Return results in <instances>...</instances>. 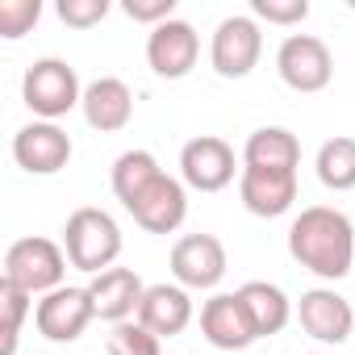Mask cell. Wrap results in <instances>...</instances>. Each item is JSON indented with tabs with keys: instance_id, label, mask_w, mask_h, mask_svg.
I'll return each instance as SVG.
<instances>
[{
	"instance_id": "15",
	"label": "cell",
	"mask_w": 355,
	"mask_h": 355,
	"mask_svg": "<svg viewBox=\"0 0 355 355\" xmlns=\"http://www.w3.org/2000/svg\"><path fill=\"white\" fill-rule=\"evenodd\" d=\"M239 197L255 218H280L297 201V171H268V167H243Z\"/></svg>"
},
{
	"instance_id": "2",
	"label": "cell",
	"mask_w": 355,
	"mask_h": 355,
	"mask_svg": "<svg viewBox=\"0 0 355 355\" xmlns=\"http://www.w3.org/2000/svg\"><path fill=\"white\" fill-rule=\"evenodd\" d=\"M63 251H67L71 268L101 276V272H109L113 259L121 255V230H117V222H113L105 209L84 205V209H76V214L67 218V226H63Z\"/></svg>"
},
{
	"instance_id": "18",
	"label": "cell",
	"mask_w": 355,
	"mask_h": 355,
	"mask_svg": "<svg viewBox=\"0 0 355 355\" xmlns=\"http://www.w3.org/2000/svg\"><path fill=\"white\" fill-rule=\"evenodd\" d=\"M138 322H142L150 334H159V338H171V334L189 330V322H193L189 288H180V284H150V288L142 293Z\"/></svg>"
},
{
	"instance_id": "3",
	"label": "cell",
	"mask_w": 355,
	"mask_h": 355,
	"mask_svg": "<svg viewBox=\"0 0 355 355\" xmlns=\"http://www.w3.org/2000/svg\"><path fill=\"white\" fill-rule=\"evenodd\" d=\"M67 251L51 239H17L9 251H5V280L17 284L21 293H55L63 288V276H67Z\"/></svg>"
},
{
	"instance_id": "13",
	"label": "cell",
	"mask_w": 355,
	"mask_h": 355,
	"mask_svg": "<svg viewBox=\"0 0 355 355\" xmlns=\"http://www.w3.org/2000/svg\"><path fill=\"white\" fill-rule=\"evenodd\" d=\"M297 322L318 343H347L351 326H355V313H351V301L338 297L334 288H309V293H301Z\"/></svg>"
},
{
	"instance_id": "16",
	"label": "cell",
	"mask_w": 355,
	"mask_h": 355,
	"mask_svg": "<svg viewBox=\"0 0 355 355\" xmlns=\"http://www.w3.org/2000/svg\"><path fill=\"white\" fill-rule=\"evenodd\" d=\"M80 109H84V121H88L92 130L117 134V130H125L130 117H134V92H130L117 76H101V80H92V84L84 88Z\"/></svg>"
},
{
	"instance_id": "4",
	"label": "cell",
	"mask_w": 355,
	"mask_h": 355,
	"mask_svg": "<svg viewBox=\"0 0 355 355\" xmlns=\"http://www.w3.org/2000/svg\"><path fill=\"white\" fill-rule=\"evenodd\" d=\"M21 96H26V105L42 121H55V117L71 113L84 101V88H80V76H76L71 63H63V59H38L26 71V80H21Z\"/></svg>"
},
{
	"instance_id": "5",
	"label": "cell",
	"mask_w": 355,
	"mask_h": 355,
	"mask_svg": "<svg viewBox=\"0 0 355 355\" xmlns=\"http://www.w3.org/2000/svg\"><path fill=\"white\" fill-rule=\"evenodd\" d=\"M276 71L293 92H322L334 76L330 46L313 34H288L276 51Z\"/></svg>"
},
{
	"instance_id": "21",
	"label": "cell",
	"mask_w": 355,
	"mask_h": 355,
	"mask_svg": "<svg viewBox=\"0 0 355 355\" xmlns=\"http://www.w3.org/2000/svg\"><path fill=\"white\" fill-rule=\"evenodd\" d=\"M163 175V167H159V159L150 155V150H125V155H117V163H113V193H117V201L130 209L155 180Z\"/></svg>"
},
{
	"instance_id": "9",
	"label": "cell",
	"mask_w": 355,
	"mask_h": 355,
	"mask_svg": "<svg viewBox=\"0 0 355 355\" xmlns=\"http://www.w3.org/2000/svg\"><path fill=\"white\" fill-rule=\"evenodd\" d=\"M197 55H201V38L189 21L171 17V21L155 26L150 38H146V63L163 80H184L197 67Z\"/></svg>"
},
{
	"instance_id": "24",
	"label": "cell",
	"mask_w": 355,
	"mask_h": 355,
	"mask_svg": "<svg viewBox=\"0 0 355 355\" xmlns=\"http://www.w3.org/2000/svg\"><path fill=\"white\" fill-rule=\"evenodd\" d=\"M0 309H5V343H0V355H13L17 351V334H21V322L30 313V293H21L17 284L0 280Z\"/></svg>"
},
{
	"instance_id": "28",
	"label": "cell",
	"mask_w": 355,
	"mask_h": 355,
	"mask_svg": "<svg viewBox=\"0 0 355 355\" xmlns=\"http://www.w3.org/2000/svg\"><path fill=\"white\" fill-rule=\"evenodd\" d=\"M125 17L130 21H146V26H163V21H171V13H175V0H125Z\"/></svg>"
},
{
	"instance_id": "25",
	"label": "cell",
	"mask_w": 355,
	"mask_h": 355,
	"mask_svg": "<svg viewBox=\"0 0 355 355\" xmlns=\"http://www.w3.org/2000/svg\"><path fill=\"white\" fill-rule=\"evenodd\" d=\"M42 0H0V38H21L38 26Z\"/></svg>"
},
{
	"instance_id": "23",
	"label": "cell",
	"mask_w": 355,
	"mask_h": 355,
	"mask_svg": "<svg viewBox=\"0 0 355 355\" xmlns=\"http://www.w3.org/2000/svg\"><path fill=\"white\" fill-rule=\"evenodd\" d=\"M109 355H163V347L142 322H117L109 330Z\"/></svg>"
},
{
	"instance_id": "27",
	"label": "cell",
	"mask_w": 355,
	"mask_h": 355,
	"mask_svg": "<svg viewBox=\"0 0 355 355\" xmlns=\"http://www.w3.org/2000/svg\"><path fill=\"white\" fill-rule=\"evenodd\" d=\"M59 17L76 30H92L109 17V0H59Z\"/></svg>"
},
{
	"instance_id": "11",
	"label": "cell",
	"mask_w": 355,
	"mask_h": 355,
	"mask_svg": "<svg viewBox=\"0 0 355 355\" xmlns=\"http://www.w3.org/2000/svg\"><path fill=\"white\" fill-rule=\"evenodd\" d=\"M171 276L180 288H214L226 276V247L214 234H184L171 247Z\"/></svg>"
},
{
	"instance_id": "10",
	"label": "cell",
	"mask_w": 355,
	"mask_h": 355,
	"mask_svg": "<svg viewBox=\"0 0 355 355\" xmlns=\"http://www.w3.org/2000/svg\"><path fill=\"white\" fill-rule=\"evenodd\" d=\"M13 159L30 175H55L71 159V138L55 121H30L13 134Z\"/></svg>"
},
{
	"instance_id": "6",
	"label": "cell",
	"mask_w": 355,
	"mask_h": 355,
	"mask_svg": "<svg viewBox=\"0 0 355 355\" xmlns=\"http://www.w3.org/2000/svg\"><path fill=\"white\" fill-rule=\"evenodd\" d=\"M263 55V34L255 26V17H226L218 30H214V46H209V59H214V71L226 76V80H243L255 71Z\"/></svg>"
},
{
	"instance_id": "26",
	"label": "cell",
	"mask_w": 355,
	"mask_h": 355,
	"mask_svg": "<svg viewBox=\"0 0 355 355\" xmlns=\"http://www.w3.org/2000/svg\"><path fill=\"white\" fill-rule=\"evenodd\" d=\"M251 13L272 26H297L309 17V0H251Z\"/></svg>"
},
{
	"instance_id": "14",
	"label": "cell",
	"mask_w": 355,
	"mask_h": 355,
	"mask_svg": "<svg viewBox=\"0 0 355 355\" xmlns=\"http://www.w3.org/2000/svg\"><path fill=\"white\" fill-rule=\"evenodd\" d=\"M184 214H189L184 184L175 180V175H167V171L130 205V218H134L142 230H150V234H171V230H180Z\"/></svg>"
},
{
	"instance_id": "20",
	"label": "cell",
	"mask_w": 355,
	"mask_h": 355,
	"mask_svg": "<svg viewBox=\"0 0 355 355\" xmlns=\"http://www.w3.org/2000/svg\"><path fill=\"white\" fill-rule=\"evenodd\" d=\"M239 297H243V305H247V313H251L259 338L280 334V330L288 326V318H293L288 297H284L276 284H268V280H247V284L239 288Z\"/></svg>"
},
{
	"instance_id": "19",
	"label": "cell",
	"mask_w": 355,
	"mask_h": 355,
	"mask_svg": "<svg viewBox=\"0 0 355 355\" xmlns=\"http://www.w3.org/2000/svg\"><path fill=\"white\" fill-rule=\"evenodd\" d=\"M243 163L247 167H268V171H297L301 163V142L297 134H288L284 125H263L247 138L243 146Z\"/></svg>"
},
{
	"instance_id": "1",
	"label": "cell",
	"mask_w": 355,
	"mask_h": 355,
	"mask_svg": "<svg viewBox=\"0 0 355 355\" xmlns=\"http://www.w3.org/2000/svg\"><path fill=\"white\" fill-rule=\"evenodd\" d=\"M288 255L322 280H343L355 259V230L351 218L330 205H309L288 226Z\"/></svg>"
},
{
	"instance_id": "22",
	"label": "cell",
	"mask_w": 355,
	"mask_h": 355,
	"mask_svg": "<svg viewBox=\"0 0 355 355\" xmlns=\"http://www.w3.org/2000/svg\"><path fill=\"white\" fill-rule=\"evenodd\" d=\"M318 180L334 193H347L355 189V138H330L322 150H318Z\"/></svg>"
},
{
	"instance_id": "12",
	"label": "cell",
	"mask_w": 355,
	"mask_h": 355,
	"mask_svg": "<svg viewBox=\"0 0 355 355\" xmlns=\"http://www.w3.org/2000/svg\"><path fill=\"white\" fill-rule=\"evenodd\" d=\"M201 334L218 351H243V347H251L259 338L239 293H218V297H209L201 305Z\"/></svg>"
},
{
	"instance_id": "17",
	"label": "cell",
	"mask_w": 355,
	"mask_h": 355,
	"mask_svg": "<svg viewBox=\"0 0 355 355\" xmlns=\"http://www.w3.org/2000/svg\"><path fill=\"white\" fill-rule=\"evenodd\" d=\"M142 280H138V272H130V268H109V272H101V276H92V284H88V297H92V309H96V318H105V322H130V313H138V305H142Z\"/></svg>"
},
{
	"instance_id": "7",
	"label": "cell",
	"mask_w": 355,
	"mask_h": 355,
	"mask_svg": "<svg viewBox=\"0 0 355 355\" xmlns=\"http://www.w3.org/2000/svg\"><path fill=\"white\" fill-rule=\"evenodd\" d=\"M92 318H96V309H92L88 288H71V284L46 293V297L38 301V309H34L38 334L51 338V343H76V338L88 330Z\"/></svg>"
},
{
	"instance_id": "8",
	"label": "cell",
	"mask_w": 355,
	"mask_h": 355,
	"mask_svg": "<svg viewBox=\"0 0 355 355\" xmlns=\"http://www.w3.org/2000/svg\"><path fill=\"white\" fill-rule=\"evenodd\" d=\"M180 175H184V184L197 189V193H222L234 180V150H230V142L214 138V134H201V138L184 142Z\"/></svg>"
}]
</instances>
